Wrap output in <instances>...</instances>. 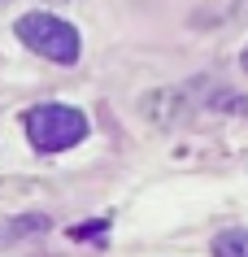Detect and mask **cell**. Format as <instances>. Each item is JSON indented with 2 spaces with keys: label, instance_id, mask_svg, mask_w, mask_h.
I'll return each mask as SVG.
<instances>
[{
  "label": "cell",
  "instance_id": "6da1fadb",
  "mask_svg": "<svg viewBox=\"0 0 248 257\" xmlns=\"http://www.w3.org/2000/svg\"><path fill=\"white\" fill-rule=\"evenodd\" d=\"M27 140L35 153H61L87 140V118L70 105H35L27 113Z\"/></svg>",
  "mask_w": 248,
  "mask_h": 257
},
{
  "label": "cell",
  "instance_id": "7a4b0ae2",
  "mask_svg": "<svg viewBox=\"0 0 248 257\" xmlns=\"http://www.w3.org/2000/svg\"><path fill=\"white\" fill-rule=\"evenodd\" d=\"M14 31H18V40L27 44V48H35L40 57H48L57 66H74V61H79V31L70 27L66 18L27 14V18H18Z\"/></svg>",
  "mask_w": 248,
  "mask_h": 257
},
{
  "label": "cell",
  "instance_id": "3957f363",
  "mask_svg": "<svg viewBox=\"0 0 248 257\" xmlns=\"http://www.w3.org/2000/svg\"><path fill=\"white\" fill-rule=\"evenodd\" d=\"M213 257H248V231H222L213 240Z\"/></svg>",
  "mask_w": 248,
  "mask_h": 257
},
{
  "label": "cell",
  "instance_id": "277c9868",
  "mask_svg": "<svg viewBox=\"0 0 248 257\" xmlns=\"http://www.w3.org/2000/svg\"><path fill=\"white\" fill-rule=\"evenodd\" d=\"M244 70H248V48H244Z\"/></svg>",
  "mask_w": 248,
  "mask_h": 257
}]
</instances>
